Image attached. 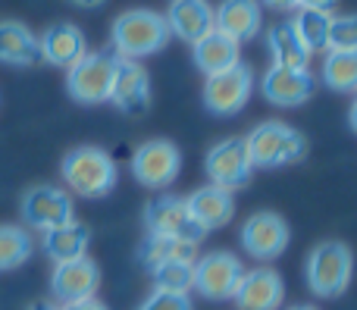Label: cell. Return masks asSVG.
<instances>
[{
  "instance_id": "obj_1",
  "label": "cell",
  "mask_w": 357,
  "mask_h": 310,
  "mask_svg": "<svg viewBox=\"0 0 357 310\" xmlns=\"http://www.w3.org/2000/svg\"><path fill=\"white\" fill-rule=\"evenodd\" d=\"M167 16L157 10H126L116 16L110 31L113 54L119 60H144V56L160 54L169 44Z\"/></svg>"
},
{
  "instance_id": "obj_2",
  "label": "cell",
  "mask_w": 357,
  "mask_h": 310,
  "mask_svg": "<svg viewBox=\"0 0 357 310\" xmlns=\"http://www.w3.org/2000/svg\"><path fill=\"white\" fill-rule=\"evenodd\" d=\"M60 176L66 182V188L79 198H107V194L116 188L119 182V169L116 160H113L107 150L100 148H73L60 163Z\"/></svg>"
},
{
  "instance_id": "obj_3",
  "label": "cell",
  "mask_w": 357,
  "mask_h": 310,
  "mask_svg": "<svg viewBox=\"0 0 357 310\" xmlns=\"http://www.w3.org/2000/svg\"><path fill=\"white\" fill-rule=\"evenodd\" d=\"M245 144H248L254 169L291 166V163L304 160V154H307V138L295 125L282 123V119H270V123L254 125L245 135Z\"/></svg>"
},
{
  "instance_id": "obj_4",
  "label": "cell",
  "mask_w": 357,
  "mask_h": 310,
  "mask_svg": "<svg viewBox=\"0 0 357 310\" xmlns=\"http://www.w3.org/2000/svg\"><path fill=\"white\" fill-rule=\"evenodd\" d=\"M354 276V254L345 242H320L314 251L307 254V263H304V279H307V288L317 295V298H339V295L348 292Z\"/></svg>"
},
{
  "instance_id": "obj_5",
  "label": "cell",
  "mask_w": 357,
  "mask_h": 310,
  "mask_svg": "<svg viewBox=\"0 0 357 310\" xmlns=\"http://www.w3.org/2000/svg\"><path fill=\"white\" fill-rule=\"evenodd\" d=\"M119 56L113 50H88L75 66L66 69V91L75 104L98 107L110 100L113 79H116Z\"/></svg>"
},
{
  "instance_id": "obj_6",
  "label": "cell",
  "mask_w": 357,
  "mask_h": 310,
  "mask_svg": "<svg viewBox=\"0 0 357 310\" xmlns=\"http://www.w3.org/2000/svg\"><path fill=\"white\" fill-rule=\"evenodd\" d=\"M182 173V150L167 138H151V141L138 144L132 154V176L138 185L151 188V192H163L178 179Z\"/></svg>"
},
{
  "instance_id": "obj_7",
  "label": "cell",
  "mask_w": 357,
  "mask_h": 310,
  "mask_svg": "<svg viewBox=\"0 0 357 310\" xmlns=\"http://www.w3.org/2000/svg\"><path fill=\"white\" fill-rule=\"evenodd\" d=\"M204 173H207L210 185H220L232 194L238 192V188H245L254 173V163H251V154H248L245 138L232 135V138L216 141L213 148L207 150V157H204Z\"/></svg>"
},
{
  "instance_id": "obj_8",
  "label": "cell",
  "mask_w": 357,
  "mask_h": 310,
  "mask_svg": "<svg viewBox=\"0 0 357 310\" xmlns=\"http://www.w3.org/2000/svg\"><path fill=\"white\" fill-rule=\"evenodd\" d=\"M241 248L248 251V257L260 263H270L276 257L285 254L291 242V229L285 223V217H279L276 210H257L241 223Z\"/></svg>"
},
{
  "instance_id": "obj_9",
  "label": "cell",
  "mask_w": 357,
  "mask_h": 310,
  "mask_svg": "<svg viewBox=\"0 0 357 310\" xmlns=\"http://www.w3.org/2000/svg\"><path fill=\"white\" fill-rule=\"evenodd\" d=\"M245 276V263L232 251H210L195 257V292L207 301H232Z\"/></svg>"
},
{
  "instance_id": "obj_10",
  "label": "cell",
  "mask_w": 357,
  "mask_h": 310,
  "mask_svg": "<svg viewBox=\"0 0 357 310\" xmlns=\"http://www.w3.org/2000/svg\"><path fill=\"white\" fill-rule=\"evenodd\" d=\"M144 226H148L151 235H167V238H178V242L188 245H201L207 232L191 219L185 198L178 194H157L144 204Z\"/></svg>"
},
{
  "instance_id": "obj_11",
  "label": "cell",
  "mask_w": 357,
  "mask_h": 310,
  "mask_svg": "<svg viewBox=\"0 0 357 310\" xmlns=\"http://www.w3.org/2000/svg\"><path fill=\"white\" fill-rule=\"evenodd\" d=\"M251 91H254V72H251V66L238 63V66L226 69L220 75H207L201 98H204L207 113L226 119L245 110V104L251 100Z\"/></svg>"
},
{
  "instance_id": "obj_12",
  "label": "cell",
  "mask_w": 357,
  "mask_h": 310,
  "mask_svg": "<svg viewBox=\"0 0 357 310\" xmlns=\"http://www.w3.org/2000/svg\"><path fill=\"white\" fill-rule=\"evenodd\" d=\"M22 219L29 229L50 232L75 219L73 198L56 185H35L22 194Z\"/></svg>"
},
{
  "instance_id": "obj_13",
  "label": "cell",
  "mask_w": 357,
  "mask_h": 310,
  "mask_svg": "<svg viewBox=\"0 0 357 310\" xmlns=\"http://www.w3.org/2000/svg\"><path fill=\"white\" fill-rule=\"evenodd\" d=\"M98 288H100V267L91 261V257L56 263L54 273H50V295L60 301V307L94 298Z\"/></svg>"
},
{
  "instance_id": "obj_14",
  "label": "cell",
  "mask_w": 357,
  "mask_h": 310,
  "mask_svg": "<svg viewBox=\"0 0 357 310\" xmlns=\"http://www.w3.org/2000/svg\"><path fill=\"white\" fill-rule=\"evenodd\" d=\"M110 104L126 116H142L151 107V75L138 60H119Z\"/></svg>"
},
{
  "instance_id": "obj_15",
  "label": "cell",
  "mask_w": 357,
  "mask_h": 310,
  "mask_svg": "<svg viewBox=\"0 0 357 310\" xmlns=\"http://www.w3.org/2000/svg\"><path fill=\"white\" fill-rule=\"evenodd\" d=\"M232 301L238 310H279L285 301V282L270 267L245 270Z\"/></svg>"
},
{
  "instance_id": "obj_16",
  "label": "cell",
  "mask_w": 357,
  "mask_h": 310,
  "mask_svg": "<svg viewBox=\"0 0 357 310\" xmlns=\"http://www.w3.org/2000/svg\"><path fill=\"white\" fill-rule=\"evenodd\" d=\"M260 91L273 107L282 110H295V107L307 104L314 94V75L307 69H285V66H270L264 72Z\"/></svg>"
},
{
  "instance_id": "obj_17",
  "label": "cell",
  "mask_w": 357,
  "mask_h": 310,
  "mask_svg": "<svg viewBox=\"0 0 357 310\" xmlns=\"http://www.w3.org/2000/svg\"><path fill=\"white\" fill-rule=\"evenodd\" d=\"M38 50H41V60L50 66L69 69L88 54V41L85 31L73 22H54L41 31L38 38Z\"/></svg>"
},
{
  "instance_id": "obj_18",
  "label": "cell",
  "mask_w": 357,
  "mask_h": 310,
  "mask_svg": "<svg viewBox=\"0 0 357 310\" xmlns=\"http://www.w3.org/2000/svg\"><path fill=\"white\" fill-rule=\"evenodd\" d=\"M213 29L245 44L264 29V6L260 0H222L220 6H213Z\"/></svg>"
},
{
  "instance_id": "obj_19",
  "label": "cell",
  "mask_w": 357,
  "mask_h": 310,
  "mask_svg": "<svg viewBox=\"0 0 357 310\" xmlns=\"http://www.w3.org/2000/svg\"><path fill=\"white\" fill-rule=\"evenodd\" d=\"M185 207H188L191 219H195L204 232H213V229H222L226 223H232V217H235V194L207 182V185L195 188V192L185 198Z\"/></svg>"
},
{
  "instance_id": "obj_20",
  "label": "cell",
  "mask_w": 357,
  "mask_h": 310,
  "mask_svg": "<svg viewBox=\"0 0 357 310\" xmlns=\"http://www.w3.org/2000/svg\"><path fill=\"white\" fill-rule=\"evenodd\" d=\"M167 25L178 41L195 44L213 31V6L207 0H173L167 10Z\"/></svg>"
},
{
  "instance_id": "obj_21",
  "label": "cell",
  "mask_w": 357,
  "mask_h": 310,
  "mask_svg": "<svg viewBox=\"0 0 357 310\" xmlns=\"http://www.w3.org/2000/svg\"><path fill=\"white\" fill-rule=\"evenodd\" d=\"M191 60H195V66L201 69L204 75H220L241 63V44L213 29L210 35H204L201 41L191 44Z\"/></svg>"
},
{
  "instance_id": "obj_22",
  "label": "cell",
  "mask_w": 357,
  "mask_h": 310,
  "mask_svg": "<svg viewBox=\"0 0 357 310\" xmlns=\"http://www.w3.org/2000/svg\"><path fill=\"white\" fill-rule=\"evenodd\" d=\"M41 60L38 50V38L29 25L16 22V19H3L0 22V63L6 66H35Z\"/></svg>"
},
{
  "instance_id": "obj_23",
  "label": "cell",
  "mask_w": 357,
  "mask_h": 310,
  "mask_svg": "<svg viewBox=\"0 0 357 310\" xmlns=\"http://www.w3.org/2000/svg\"><path fill=\"white\" fill-rule=\"evenodd\" d=\"M88 245H91V229L79 219L66 226H56V229L44 232V254L54 263H66V261H79V257H88Z\"/></svg>"
},
{
  "instance_id": "obj_24",
  "label": "cell",
  "mask_w": 357,
  "mask_h": 310,
  "mask_svg": "<svg viewBox=\"0 0 357 310\" xmlns=\"http://www.w3.org/2000/svg\"><path fill=\"white\" fill-rule=\"evenodd\" d=\"M266 47H270L273 66H285V69H307L310 66V54L301 44V38H298L291 19H282V22L266 29Z\"/></svg>"
},
{
  "instance_id": "obj_25",
  "label": "cell",
  "mask_w": 357,
  "mask_h": 310,
  "mask_svg": "<svg viewBox=\"0 0 357 310\" xmlns=\"http://www.w3.org/2000/svg\"><path fill=\"white\" fill-rule=\"evenodd\" d=\"M323 82L335 94H357V50H326Z\"/></svg>"
},
{
  "instance_id": "obj_26",
  "label": "cell",
  "mask_w": 357,
  "mask_h": 310,
  "mask_svg": "<svg viewBox=\"0 0 357 310\" xmlns=\"http://www.w3.org/2000/svg\"><path fill=\"white\" fill-rule=\"evenodd\" d=\"M195 257H197V245L167 238V235H151V232L142 242V248H138V261L148 270L160 267V263H167V261H195Z\"/></svg>"
},
{
  "instance_id": "obj_27",
  "label": "cell",
  "mask_w": 357,
  "mask_h": 310,
  "mask_svg": "<svg viewBox=\"0 0 357 310\" xmlns=\"http://www.w3.org/2000/svg\"><path fill=\"white\" fill-rule=\"evenodd\" d=\"M329 19L333 13H320V10H298L291 25H295L301 44L307 47V54H320V50H329Z\"/></svg>"
},
{
  "instance_id": "obj_28",
  "label": "cell",
  "mask_w": 357,
  "mask_h": 310,
  "mask_svg": "<svg viewBox=\"0 0 357 310\" xmlns=\"http://www.w3.org/2000/svg\"><path fill=\"white\" fill-rule=\"evenodd\" d=\"M31 248H35V242L22 226H0V273L22 267L31 257Z\"/></svg>"
},
{
  "instance_id": "obj_29",
  "label": "cell",
  "mask_w": 357,
  "mask_h": 310,
  "mask_svg": "<svg viewBox=\"0 0 357 310\" xmlns=\"http://www.w3.org/2000/svg\"><path fill=\"white\" fill-rule=\"evenodd\" d=\"M151 279L157 292L188 295L195 288V261H167L151 270Z\"/></svg>"
},
{
  "instance_id": "obj_30",
  "label": "cell",
  "mask_w": 357,
  "mask_h": 310,
  "mask_svg": "<svg viewBox=\"0 0 357 310\" xmlns=\"http://www.w3.org/2000/svg\"><path fill=\"white\" fill-rule=\"evenodd\" d=\"M329 50H357V13L329 19Z\"/></svg>"
},
{
  "instance_id": "obj_31",
  "label": "cell",
  "mask_w": 357,
  "mask_h": 310,
  "mask_svg": "<svg viewBox=\"0 0 357 310\" xmlns=\"http://www.w3.org/2000/svg\"><path fill=\"white\" fill-rule=\"evenodd\" d=\"M135 310H195L188 295H173V292H151Z\"/></svg>"
},
{
  "instance_id": "obj_32",
  "label": "cell",
  "mask_w": 357,
  "mask_h": 310,
  "mask_svg": "<svg viewBox=\"0 0 357 310\" xmlns=\"http://www.w3.org/2000/svg\"><path fill=\"white\" fill-rule=\"evenodd\" d=\"M60 310H110L100 298H85V301H75V304H63Z\"/></svg>"
},
{
  "instance_id": "obj_33",
  "label": "cell",
  "mask_w": 357,
  "mask_h": 310,
  "mask_svg": "<svg viewBox=\"0 0 357 310\" xmlns=\"http://www.w3.org/2000/svg\"><path fill=\"white\" fill-rule=\"evenodd\" d=\"M339 0H298V10H320V13H329Z\"/></svg>"
},
{
  "instance_id": "obj_34",
  "label": "cell",
  "mask_w": 357,
  "mask_h": 310,
  "mask_svg": "<svg viewBox=\"0 0 357 310\" xmlns=\"http://www.w3.org/2000/svg\"><path fill=\"white\" fill-rule=\"evenodd\" d=\"M260 6H270L276 13H291L298 10V0H260Z\"/></svg>"
},
{
  "instance_id": "obj_35",
  "label": "cell",
  "mask_w": 357,
  "mask_h": 310,
  "mask_svg": "<svg viewBox=\"0 0 357 310\" xmlns=\"http://www.w3.org/2000/svg\"><path fill=\"white\" fill-rule=\"evenodd\" d=\"M69 3L82 6V10H98V6H104L107 0H69Z\"/></svg>"
},
{
  "instance_id": "obj_36",
  "label": "cell",
  "mask_w": 357,
  "mask_h": 310,
  "mask_svg": "<svg viewBox=\"0 0 357 310\" xmlns=\"http://www.w3.org/2000/svg\"><path fill=\"white\" fill-rule=\"evenodd\" d=\"M348 123H351V129L357 132V94H354V104H351V110H348Z\"/></svg>"
},
{
  "instance_id": "obj_37",
  "label": "cell",
  "mask_w": 357,
  "mask_h": 310,
  "mask_svg": "<svg viewBox=\"0 0 357 310\" xmlns=\"http://www.w3.org/2000/svg\"><path fill=\"white\" fill-rule=\"evenodd\" d=\"M29 310H60L56 304H50V301H38V304H31Z\"/></svg>"
},
{
  "instance_id": "obj_38",
  "label": "cell",
  "mask_w": 357,
  "mask_h": 310,
  "mask_svg": "<svg viewBox=\"0 0 357 310\" xmlns=\"http://www.w3.org/2000/svg\"><path fill=\"white\" fill-rule=\"evenodd\" d=\"M289 310H317V307L314 304H291Z\"/></svg>"
}]
</instances>
